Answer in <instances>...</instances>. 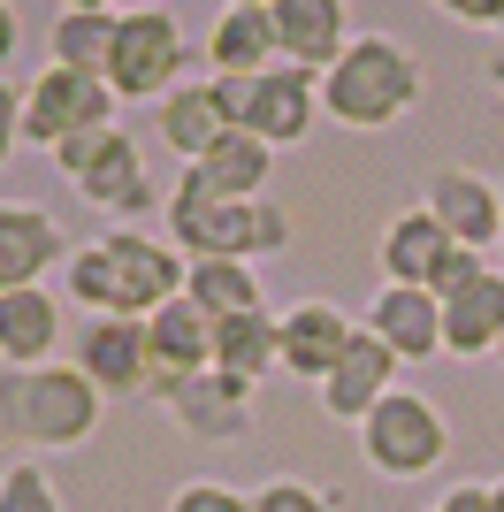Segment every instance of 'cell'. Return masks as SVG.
<instances>
[{
	"label": "cell",
	"instance_id": "obj_21",
	"mask_svg": "<svg viewBox=\"0 0 504 512\" xmlns=\"http://www.w3.org/2000/svg\"><path fill=\"white\" fill-rule=\"evenodd\" d=\"M436 306H443V360H489L504 337V268H489L482 283H466Z\"/></svg>",
	"mask_w": 504,
	"mask_h": 512
},
{
	"label": "cell",
	"instance_id": "obj_43",
	"mask_svg": "<svg viewBox=\"0 0 504 512\" xmlns=\"http://www.w3.org/2000/svg\"><path fill=\"white\" fill-rule=\"evenodd\" d=\"M497 31H504V23H497Z\"/></svg>",
	"mask_w": 504,
	"mask_h": 512
},
{
	"label": "cell",
	"instance_id": "obj_17",
	"mask_svg": "<svg viewBox=\"0 0 504 512\" xmlns=\"http://www.w3.org/2000/svg\"><path fill=\"white\" fill-rule=\"evenodd\" d=\"M268 23H275V54H283L291 69H306V77L336 69V54L352 46V31H344V0H275Z\"/></svg>",
	"mask_w": 504,
	"mask_h": 512
},
{
	"label": "cell",
	"instance_id": "obj_29",
	"mask_svg": "<svg viewBox=\"0 0 504 512\" xmlns=\"http://www.w3.org/2000/svg\"><path fill=\"white\" fill-rule=\"evenodd\" d=\"M0 512H69V505H62V490L46 482L39 459H16V467L0 474Z\"/></svg>",
	"mask_w": 504,
	"mask_h": 512
},
{
	"label": "cell",
	"instance_id": "obj_23",
	"mask_svg": "<svg viewBox=\"0 0 504 512\" xmlns=\"http://www.w3.org/2000/svg\"><path fill=\"white\" fill-rule=\"evenodd\" d=\"M153 130H161V146L168 153H176V161H184V169H191V161H199V153H207V146H222V138H230V115H222V100H214V85H191V77H184V85H176V92H168V100H161V115H153Z\"/></svg>",
	"mask_w": 504,
	"mask_h": 512
},
{
	"label": "cell",
	"instance_id": "obj_10",
	"mask_svg": "<svg viewBox=\"0 0 504 512\" xmlns=\"http://www.w3.org/2000/svg\"><path fill=\"white\" fill-rule=\"evenodd\" d=\"M100 245H107V260H115V283H123V314H130V321H153L168 299H184L191 260L176 253V245L138 237V230H107Z\"/></svg>",
	"mask_w": 504,
	"mask_h": 512
},
{
	"label": "cell",
	"instance_id": "obj_24",
	"mask_svg": "<svg viewBox=\"0 0 504 512\" xmlns=\"http://www.w3.org/2000/svg\"><path fill=\"white\" fill-rule=\"evenodd\" d=\"M207 62H214V77H260V69L283 62L268 8H222L214 31H207Z\"/></svg>",
	"mask_w": 504,
	"mask_h": 512
},
{
	"label": "cell",
	"instance_id": "obj_26",
	"mask_svg": "<svg viewBox=\"0 0 504 512\" xmlns=\"http://www.w3.org/2000/svg\"><path fill=\"white\" fill-rule=\"evenodd\" d=\"M214 367L245 375L252 390H260V375H275V367H283V329H275V314H268V306H252V314H230V321H214Z\"/></svg>",
	"mask_w": 504,
	"mask_h": 512
},
{
	"label": "cell",
	"instance_id": "obj_15",
	"mask_svg": "<svg viewBox=\"0 0 504 512\" xmlns=\"http://www.w3.org/2000/svg\"><path fill=\"white\" fill-rule=\"evenodd\" d=\"M314 115H321V77H306V69H291V62H275V69L252 77L245 130H252V138H268L275 153L298 146V138L314 130Z\"/></svg>",
	"mask_w": 504,
	"mask_h": 512
},
{
	"label": "cell",
	"instance_id": "obj_14",
	"mask_svg": "<svg viewBox=\"0 0 504 512\" xmlns=\"http://www.w3.org/2000/svg\"><path fill=\"white\" fill-rule=\"evenodd\" d=\"M398 352H390V344L375 337V329H367V321H359V337H352V352H344V360H336V375L329 383H321V406H329V421H367V413L382 406V398H390V390H398Z\"/></svg>",
	"mask_w": 504,
	"mask_h": 512
},
{
	"label": "cell",
	"instance_id": "obj_18",
	"mask_svg": "<svg viewBox=\"0 0 504 512\" xmlns=\"http://www.w3.org/2000/svg\"><path fill=\"white\" fill-rule=\"evenodd\" d=\"M367 329H375L405 367L443 352V306H436V291H420V283H382L375 299H367Z\"/></svg>",
	"mask_w": 504,
	"mask_h": 512
},
{
	"label": "cell",
	"instance_id": "obj_9",
	"mask_svg": "<svg viewBox=\"0 0 504 512\" xmlns=\"http://www.w3.org/2000/svg\"><path fill=\"white\" fill-rule=\"evenodd\" d=\"M252 398L260 390L245 383V375H230V367H199L191 383H176L161 398L168 421L184 428L191 444H245L252 436Z\"/></svg>",
	"mask_w": 504,
	"mask_h": 512
},
{
	"label": "cell",
	"instance_id": "obj_27",
	"mask_svg": "<svg viewBox=\"0 0 504 512\" xmlns=\"http://www.w3.org/2000/svg\"><path fill=\"white\" fill-rule=\"evenodd\" d=\"M184 299H199L214 321H230V314H252V306H268V291H260V276H252V260H191Z\"/></svg>",
	"mask_w": 504,
	"mask_h": 512
},
{
	"label": "cell",
	"instance_id": "obj_36",
	"mask_svg": "<svg viewBox=\"0 0 504 512\" xmlns=\"http://www.w3.org/2000/svg\"><path fill=\"white\" fill-rule=\"evenodd\" d=\"M16 39H23V23H16V8L0 0V77H8V54H16Z\"/></svg>",
	"mask_w": 504,
	"mask_h": 512
},
{
	"label": "cell",
	"instance_id": "obj_3",
	"mask_svg": "<svg viewBox=\"0 0 504 512\" xmlns=\"http://www.w3.org/2000/svg\"><path fill=\"white\" fill-rule=\"evenodd\" d=\"M168 237L184 260H275L291 253V214L275 199H199L191 184L168 192Z\"/></svg>",
	"mask_w": 504,
	"mask_h": 512
},
{
	"label": "cell",
	"instance_id": "obj_12",
	"mask_svg": "<svg viewBox=\"0 0 504 512\" xmlns=\"http://www.w3.org/2000/svg\"><path fill=\"white\" fill-rule=\"evenodd\" d=\"M420 207L436 214V222L459 237V245H474V253H497L504 199H497V184H489V176L459 169V161H443V169L428 176V199H420Z\"/></svg>",
	"mask_w": 504,
	"mask_h": 512
},
{
	"label": "cell",
	"instance_id": "obj_25",
	"mask_svg": "<svg viewBox=\"0 0 504 512\" xmlns=\"http://www.w3.org/2000/svg\"><path fill=\"white\" fill-rule=\"evenodd\" d=\"M115 31H123V8H62L54 31H46V54H54L62 69L107 77V62H115Z\"/></svg>",
	"mask_w": 504,
	"mask_h": 512
},
{
	"label": "cell",
	"instance_id": "obj_42",
	"mask_svg": "<svg viewBox=\"0 0 504 512\" xmlns=\"http://www.w3.org/2000/svg\"><path fill=\"white\" fill-rule=\"evenodd\" d=\"M497 360H504V337H497Z\"/></svg>",
	"mask_w": 504,
	"mask_h": 512
},
{
	"label": "cell",
	"instance_id": "obj_5",
	"mask_svg": "<svg viewBox=\"0 0 504 512\" xmlns=\"http://www.w3.org/2000/svg\"><path fill=\"white\" fill-rule=\"evenodd\" d=\"M359 459L382 474V482H420L451 459V421H443L436 398L420 390H390L367 421H359Z\"/></svg>",
	"mask_w": 504,
	"mask_h": 512
},
{
	"label": "cell",
	"instance_id": "obj_35",
	"mask_svg": "<svg viewBox=\"0 0 504 512\" xmlns=\"http://www.w3.org/2000/svg\"><path fill=\"white\" fill-rule=\"evenodd\" d=\"M428 8H443L451 23H504V0H428Z\"/></svg>",
	"mask_w": 504,
	"mask_h": 512
},
{
	"label": "cell",
	"instance_id": "obj_28",
	"mask_svg": "<svg viewBox=\"0 0 504 512\" xmlns=\"http://www.w3.org/2000/svg\"><path fill=\"white\" fill-rule=\"evenodd\" d=\"M62 299L84 306V314H123V283H115V260H107L100 237L69 253V291H62Z\"/></svg>",
	"mask_w": 504,
	"mask_h": 512
},
{
	"label": "cell",
	"instance_id": "obj_31",
	"mask_svg": "<svg viewBox=\"0 0 504 512\" xmlns=\"http://www.w3.org/2000/svg\"><path fill=\"white\" fill-rule=\"evenodd\" d=\"M168 512H252V497L230 490V482H207V474H199V482H184V490L168 497Z\"/></svg>",
	"mask_w": 504,
	"mask_h": 512
},
{
	"label": "cell",
	"instance_id": "obj_34",
	"mask_svg": "<svg viewBox=\"0 0 504 512\" xmlns=\"http://www.w3.org/2000/svg\"><path fill=\"white\" fill-rule=\"evenodd\" d=\"M214 100H222V115H230L237 130H245V107H252V77H207Z\"/></svg>",
	"mask_w": 504,
	"mask_h": 512
},
{
	"label": "cell",
	"instance_id": "obj_8",
	"mask_svg": "<svg viewBox=\"0 0 504 512\" xmlns=\"http://www.w3.org/2000/svg\"><path fill=\"white\" fill-rule=\"evenodd\" d=\"M69 367H84V383L100 390V398H146V390H153L146 321H130V314H84L77 344H69Z\"/></svg>",
	"mask_w": 504,
	"mask_h": 512
},
{
	"label": "cell",
	"instance_id": "obj_1",
	"mask_svg": "<svg viewBox=\"0 0 504 512\" xmlns=\"http://www.w3.org/2000/svg\"><path fill=\"white\" fill-rule=\"evenodd\" d=\"M420 100V54L390 31H359L336 69H321V115L344 130H390Z\"/></svg>",
	"mask_w": 504,
	"mask_h": 512
},
{
	"label": "cell",
	"instance_id": "obj_2",
	"mask_svg": "<svg viewBox=\"0 0 504 512\" xmlns=\"http://www.w3.org/2000/svg\"><path fill=\"white\" fill-rule=\"evenodd\" d=\"M100 390L84 383V367H0V436L31 451H77L100 436Z\"/></svg>",
	"mask_w": 504,
	"mask_h": 512
},
{
	"label": "cell",
	"instance_id": "obj_33",
	"mask_svg": "<svg viewBox=\"0 0 504 512\" xmlns=\"http://www.w3.org/2000/svg\"><path fill=\"white\" fill-rule=\"evenodd\" d=\"M428 512H489V474H482V482H451Z\"/></svg>",
	"mask_w": 504,
	"mask_h": 512
},
{
	"label": "cell",
	"instance_id": "obj_37",
	"mask_svg": "<svg viewBox=\"0 0 504 512\" xmlns=\"http://www.w3.org/2000/svg\"><path fill=\"white\" fill-rule=\"evenodd\" d=\"M489 512H504V474H489Z\"/></svg>",
	"mask_w": 504,
	"mask_h": 512
},
{
	"label": "cell",
	"instance_id": "obj_40",
	"mask_svg": "<svg viewBox=\"0 0 504 512\" xmlns=\"http://www.w3.org/2000/svg\"><path fill=\"white\" fill-rule=\"evenodd\" d=\"M497 199H504V184H497ZM497 268H504V230H497Z\"/></svg>",
	"mask_w": 504,
	"mask_h": 512
},
{
	"label": "cell",
	"instance_id": "obj_32",
	"mask_svg": "<svg viewBox=\"0 0 504 512\" xmlns=\"http://www.w3.org/2000/svg\"><path fill=\"white\" fill-rule=\"evenodd\" d=\"M23 146V85L0 77V169H8V153Z\"/></svg>",
	"mask_w": 504,
	"mask_h": 512
},
{
	"label": "cell",
	"instance_id": "obj_19",
	"mask_svg": "<svg viewBox=\"0 0 504 512\" xmlns=\"http://www.w3.org/2000/svg\"><path fill=\"white\" fill-rule=\"evenodd\" d=\"M268 176H275V146L252 130H230L222 146H207L184 169V184L199 199H268Z\"/></svg>",
	"mask_w": 504,
	"mask_h": 512
},
{
	"label": "cell",
	"instance_id": "obj_20",
	"mask_svg": "<svg viewBox=\"0 0 504 512\" xmlns=\"http://www.w3.org/2000/svg\"><path fill=\"white\" fill-rule=\"evenodd\" d=\"M62 344V291H0V367H46Z\"/></svg>",
	"mask_w": 504,
	"mask_h": 512
},
{
	"label": "cell",
	"instance_id": "obj_13",
	"mask_svg": "<svg viewBox=\"0 0 504 512\" xmlns=\"http://www.w3.org/2000/svg\"><path fill=\"white\" fill-rule=\"evenodd\" d=\"M153 344V398H168L176 383H191L199 367H214V314L199 299H168L161 314L146 321Z\"/></svg>",
	"mask_w": 504,
	"mask_h": 512
},
{
	"label": "cell",
	"instance_id": "obj_11",
	"mask_svg": "<svg viewBox=\"0 0 504 512\" xmlns=\"http://www.w3.org/2000/svg\"><path fill=\"white\" fill-rule=\"evenodd\" d=\"M69 245L62 222L39 207V199H0V291H31L46 283L54 268H69Z\"/></svg>",
	"mask_w": 504,
	"mask_h": 512
},
{
	"label": "cell",
	"instance_id": "obj_30",
	"mask_svg": "<svg viewBox=\"0 0 504 512\" xmlns=\"http://www.w3.org/2000/svg\"><path fill=\"white\" fill-rule=\"evenodd\" d=\"M252 512H336V497L314 490V482H298V474H275V482L252 490Z\"/></svg>",
	"mask_w": 504,
	"mask_h": 512
},
{
	"label": "cell",
	"instance_id": "obj_39",
	"mask_svg": "<svg viewBox=\"0 0 504 512\" xmlns=\"http://www.w3.org/2000/svg\"><path fill=\"white\" fill-rule=\"evenodd\" d=\"M62 8H115V0H62Z\"/></svg>",
	"mask_w": 504,
	"mask_h": 512
},
{
	"label": "cell",
	"instance_id": "obj_6",
	"mask_svg": "<svg viewBox=\"0 0 504 512\" xmlns=\"http://www.w3.org/2000/svg\"><path fill=\"white\" fill-rule=\"evenodd\" d=\"M191 69V46H184V23L168 16L161 0L146 8H123V31H115V62H107V85L115 100H168V92L184 85Z\"/></svg>",
	"mask_w": 504,
	"mask_h": 512
},
{
	"label": "cell",
	"instance_id": "obj_22",
	"mask_svg": "<svg viewBox=\"0 0 504 512\" xmlns=\"http://www.w3.org/2000/svg\"><path fill=\"white\" fill-rule=\"evenodd\" d=\"M451 245H459V237L443 230L428 207H405L398 222L382 230V283H420V291H428L436 268L451 260Z\"/></svg>",
	"mask_w": 504,
	"mask_h": 512
},
{
	"label": "cell",
	"instance_id": "obj_16",
	"mask_svg": "<svg viewBox=\"0 0 504 512\" xmlns=\"http://www.w3.org/2000/svg\"><path fill=\"white\" fill-rule=\"evenodd\" d=\"M275 329H283V375H298V383H329L336 360H344L352 337H359V321L336 314L329 299H306V306H291V314H275Z\"/></svg>",
	"mask_w": 504,
	"mask_h": 512
},
{
	"label": "cell",
	"instance_id": "obj_4",
	"mask_svg": "<svg viewBox=\"0 0 504 512\" xmlns=\"http://www.w3.org/2000/svg\"><path fill=\"white\" fill-rule=\"evenodd\" d=\"M54 169L77 184L84 207L115 214V222H138V214L168 207V199H153V184H146V153H138V138H130L123 123H100V130H77V138H62V146H54Z\"/></svg>",
	"mask_w": 504,
	"mask_h": 512
},
{
	"label": "cell",
	"instance_id": "obj_38",
	"mask_svg": "<svg viewBox=\"0 0 504 512\" xmlns=\"http://www.w3.org/2000/svg\"><path fill=\"white\" fill-rule=\"evenodd\" d=\"M489 85H497V92H504V54H489Z\"/></svg>",
	"mask_w": 504,
	"mask_h": 512
},
{
	"label": "cell",
	"instance_id": "obj_7",
	"mask_svg": "<svg viewBox=\"0 0 504 512\" xmlns=\"http://www.w3.org/2000/svg\"><path fill=\"white\" fill-rule=\"evenodd\" d=\"M115 85L107 77H84V69H62L46 62L31 85H23V146H62V138H77V130H100L115 123Z\"/></svg>",
	"mask_w": 504,
	"mask_h": 512
},
{
	"label": "cell",
	"instance_id": "obj_41",
	"mask_svg": "<svg viewBox=\"0 0 504 512\" xmlns=\"http://www.w3.org/2000/svg\"><path fill=\"white\" fill-rule=\"evenodd\" d=\"M230 8H275V0H230Z\"/></svg>",
	"mask_w": 504,
	"mask_h": 512
}]
</instances>
